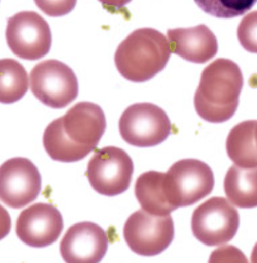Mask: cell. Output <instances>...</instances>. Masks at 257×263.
Masks as SVG:
<instances>
[{
    "mask_svg": "<svg viewBox=\"0 0 257 263\" xmlns=\"http://www.w3.org/2000/svg\"><path fill=\"white\" fill-rule=\"evenodd\" d=\"M106 129L102 108L95 103L81 102L46 127L43 145L53 160L78 162L97 148Z\"/></svg>",
    "mask_w": 257,
    "mask_h": 263,
    "instance_id": "obj_1",
    "label": "cell"
},
{
    "mask_svg": "<svg viewBox=\"0 0 257 263\" xmlns=\"http://www.w3.org/2000/svg\"><path fill=\"white\" fill-rule=\"evenodd\" d=\"M244 86V76L237 64L217 59L204 69L194 97L198 115L212 123H222L234 116Z\"/></svg>",
    "mask_w": 257,
    "mask_h": 263,
    "instance_id": "obj_2",
    "label": "cell"
},
{
    "mask_svg": "<svg viewBox=\"0 0 257 263\" xmlns=\"http://www.w3.org/2000/svg\"><path fill=\"white\" fill-rule=\"evenodd\" d=\"M170 43L162 32L151 28L136 29L117 48V70L133 83H144L163 70L170 58Z\"/></svg>",
    "mask_w": 257,
    "mask_h": 263,
    "instance_id": "obj_3",
    "label": "cell"
},
{
    "mask_svg": "<svg viewBox=\"0 0 257 263\" xmlns=\"http://www.w3.org/2000/svg\"><path fill=\"white\" fill-rule=\"evenodd\" d=\"M214 185L213 170L199 159H181L165 174L166 193L175 210L193 205L207 197Z\"/></svg>",
    "mask_w": 257,
    "mask_h": 263,
    "instance_id": "obj_4",
    "label": "cell"
},
{
    "mask_svg": "<svg viewBox=\"0 0 257 263\" xmlns=\"http://www.w3.org/2000/svg\"><path fill=\"white\" fill-rule=\"evenodd\" d=\"M240 227L237 210L224 197H212L193 212L191 228L196 239L207 247L230 242Z\"/></svg>",
    "mask_w": 257,
    "mask_h": 263,
    "instance_id": "obj_5",
    "label": "cell"
},
{
    "mask_svg": "<svg viewBox=\"0 0 257 263\" xmlns=\"http://www.w3.org/2000/svg\"><path fill=\"white\" fill-rule=\"evenodd\" d=\"M171 123L165 111L150 103H136L125 109L119 130L125 142L133 146L153 147L171 133Z\"/></svg>",
    "mask_w": 257,
    "mask_h": 263,
    "instance_id": "obj_6",
    "label": "cell"
},
{
    "mask_svg": "<svg viewBox=\"0 0 257 263\" xmlns=\"http://www.w3.org/2000/svg\"><path fill=\"white\" fill-rule=\"evenodd\" d=\"M29 77L32 94L52 109L66 107L78 96V80L74 70L59 60H45L38 63Z\"/></svg>",
    "mask_w": 257,
    "mask_h": 263,
    "instance_id": "obj_7",
    "label": "cell"
},
{
    "mask_svg": "<svg viewBox=\"0 0 257 263\" xmlns=\"http://www.w3.org/2000/svg\"><path fill=\"white\" fill-rule=\"evenodd\" d=\"M174 236V222L170 215L154 216L143 210L133 213L123 227V237L130 250L145 257L165 251Z\"/></svg>",
    "mask_w": 257,
    "mask_h": 263,
    "instance_id": "obj_8",
    "label": "cell"
},
{
    "mask_svg": "<svg viewBox=\"0 0 257 263\" xmlns=\"http://www.w3.org/2000/svg\"><path fill=\"white\" fill-rule=\"evenodd\" d=\"M6 39L14 55L30 61L46 57L52 46L49 24L33 11H23L8 18Z\"/></svg>",
    "mask_w": 257,
    "mask_h": 263,
    "instance_id": "obj_9",
    "label": "cell"
},
{
    "mask_svg": "<svg viewBox=\"0 0 257 263\" xmlns=\"http://www.w3.org/2000/svg\"><path fill=\"white\" fill-rule=\"evenodd\" d=\"M134 165L126 151L116 146H106L96 152L88 163L86 176L97 193L115 196L128 190Z\"/></svg>",
    "mask_w": 257,
    "mask_h": 263,
    "instance_id": "obj_10",
    "label": "cell"
},
{
    "mask_svg": "<svg viewBox=\"0 0 257 263\" xmlns=\"http://www.w3.org/2000/svg\"><path fill=\"white\" fill-rule=\"evenodd\" d=\"M41 189V175L29 159L12 158L0 165V200L8 206H26L36 199Z\"/></svg>",
    "mask_w": 257,
    "mask_h": 263,
    "instance_id": "obj_11",
    "label": "cell"
},
{
    "mask_svg": "<svg viewBox=\"0 0 257 263\" xmlns=\"http://www.w3.org/2000/svg\"><path fill=\"white\" fill-rule=\"evenodd\" d=\"M63 216L54 205L34 204L20 213L16 222V233L22 242L35 248L49 247L63 232Z\"/></svg>",
    "mask_w": 257,
    "mask_h": 263,
    "instance_id": "obj_12",
    "label": "cell"
},
{
    "mask_svg": "<svg viewBox=\"0 0 257 263\" xmlns=\"http://www.w3.org/2000/svg\"><path fill=\"white\" fill-rule=\"evenodd\" d=\"M106 231L94 222L74 224L60 242V254L66 263H100L107 253Z\"/></svg>",
    "mask_w": 257,
    "mask_h": 263,
    "instance_id": "obj_13",
    "label": "cell"
},
{
    "mask_svg": "<svg viewBox=\"0 0 257 263\" xmlns=\"http://www.w3.org/2000/svg\"><path fill=\"white\" fill-rule=\"evenodd\" d=\"M170 50L187 61L204 64L218 52L216 35L206 25L169 29Z\"/></svg>",
    "mask_w": 257,
    "mask_h": 263,
    "instance_id": "obj_14",
    "label": "cell"
},
{
    "mask_svg": "<svg viewBox=\"0 0 257 263\" xmlns=\"http://www.w3.org/2000/svg\"><path fill=\"white\" fill-rule=\"evenodd\" d=\"M165 174L145 172L138 177L135 184V195L142 210L154 216H168L175 211L166 193Z\"/></svg>",
    "mask_w": 257,
    "mask_h": 263,
    "instance_id": "obj_15",
    "label": "cell"
},
{
    "mask_svg": "<svg viewBox=\"0 0 257 263\" xmlns=\"http://www.w3.org/2000/svg\"><path fill=\"white\" fill-rule=\"evenodd\" d=\"M224 192L229 200L241 209L257 207V167L233 165L224 178Z\"/></svg>",
    "mask_w": 257,
    "mask_h": 263,
    "instance_id": "obj_16",
    "label": "cell"
},
{
    "mask_svg": "<svg viewBox=\"0 0 257 263\" xmlns=\"http://www.w3.org/2000/svg\"><path fill=\"white\" fill-rule=\"evenodd\" d=\"M257 120H247L235 126L227 136L226 148L229 158L242 168L257 167L255 138Z\"/></svg>",
    "mask_w": 257,
    "mask_h": 263,
    "instance_id": "obj_17",
    "label": "cell"
},
{
    "mask_svg": "<svg viewBox=\"0 0 257 263\" xmlns=\"http://www.w3.org/2000/svg\"><path fill=\"white\" fill-rule=\"evenodd\" d=\"M29 89L26 69L14 59L0 60V103L12 104L21 100Z\"/></svg>",
    "mask_w": 257,
    "mask_h": 263,
    "instance_id": "obj_18",
    "label": "cell"
},
{
    "mask_svg": "<svg viewBox=\"0 0 257 263\" xmlns=\"http://www.w3.org/2000/svg\"><path fill=\"white\" fill-rule=\"evenodd\" d=\"M204 12L217 18H230L244 15L257 0H194Z\"/></svg>",
    "mask_w": 257,
    "mask_h": 263,
    "instance_id": "obj_19",
    "label": "cell"
},
{
    "mask_svg": "<svg viewBox=\"0 0 257 263\" xmlns=\"http://www.w3.org/2000/svg\"><path fill=\"white\" fill-rule=\"evenodd\" d=\"M237 35L246 50L257 53V11L247 14L243 18L238 27Z\"/></svg>",
    "mask_w": 257,
    "mask_h": 263,
    "instance_id": "obj_20",
    "label": "cell"
},
{
    "mask_svg": "<svg viewBox=\"0 0 257 263\" xmlns=\"http://www.w3.org/2000/svg\"><path fill=\"white\" fill-rule=\"evenodd\" d=\"M208 263H250L244 253L234 246L216 249L210 255Z\"/></svg>",
    "mask_w": 257,
    "mask_h": 263,
    "instance_id": "obj_21",
    "label": "cell"
},
{
    "mask_svg": "<svg viewBox=\"0 0 257 263\" xmlns=\"http://www.w3.org/2000/svg\"><path fill=\"white\" fill-rule=\"evenodd\" d=\"M40 10L51 17L67 15L75 7L77 0H34Z\"/></svg>",
    "mask_w": 257,
    "mask_h": 263,
    "instance_id": "obj_22",
    "label": "cell"
},
{
    "mask_svg": "<svg viewBox=\"0 0 257 263\" xmlns=\"http://www.w3.org/2000/svg\"><path fill=\"white\" fill-rule=\"evenodd\" d=\"M10 230V216L7 210L0 205V240L9 234Z\"/></svg>",
    "mask_w": 257,
    "mask_h": 263,
    "instance_id": "obj_23",
    "label": "cell"
},
{
    "mask_svg": "<svg viewBox=\"0 0 257 263\" xmlns=\"http://www.w3.org/2000/svg\"><path fill=\"white\" fill-rule=\"evenodd\" d=\"M99 1L101 2L103 5L109 6V7L120 9V8L126 6L132 0H99Z\"/></svg>",
    "mask_w": 257,
    "mask_h": 263,
    "instance_id": "obj_24",
    "label": "cell"
},
{
    "mask_svg": "<svg viewBox=\"0 0 257 263\" xmlns=\"http://www.w3.org/2000/svg\"><path fill=\"white\" fill-rule=\"evenodd\" d=\"M251 263H257V242L253 247L251 254Z\"/></svg>",
    "mask_w": 257,
    "mask_h": 263,
    "instance_id": "obj_25",
    "label": "cell"
},
{
    "mask_svg": "<svg viewBox=\"0 0 257 263\" xmlns=\"http://www.w3.org/2000/svg\"><path fill=\"white\" fill-rule=\"evenodd\" d=\"M255 138H256V145H257V123H256V130H255Z\"/></svg>",
    "mask_w": 257,
    "mask_h": 263,
    "instance_id": "obj_26",
    "label": "cell"
}]
</instances>
